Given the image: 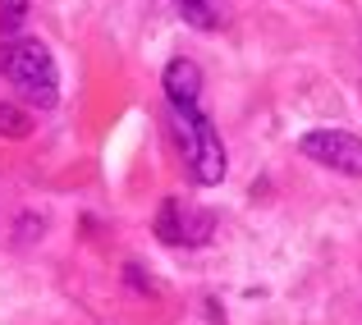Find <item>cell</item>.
<instances>
[{
  "label": "cell",
  "mask_w": 362,
  "mask_h": 325,
  "mask_svg": "<svg viewBox=\"0 0 362 325\" xmlns=\"http://www.w3.org/2000/svg\"><path fill=\"white\" fill-rule=\"evenodd\" d=\"M0 73L9 88H18V97L33 101L37 110H51L60 101V73L55 60L42 42H9L0 46Z\"/></svg>",
  "instance_id": "1"
},
{
  "label": "cell",
  "mask_w": 362,
  "mask_h": 325,
  "mask_svg": "<svg viewBox=\"0 0 362 325\" xmlns=\"http://www.w3.org/2000/svg\"><path fill=\"white\" fill-rule=\"evenodd\" d=\"M175 129H179V142H184V160H188L193 184L216 188L225 179V170H230V160H225V142L216 133L211 114L202 106H175Z\"/></svg>",
  "instance_id": "2"
},
{
  "label": "cell",
  "mask_w": 362,
  "mask_h": 325,
  "mask_svg": "<svg viewBox=\"0 0 362 325\" xmlns=\"http://www.w3.org/2000/svg\"><path fill=\"white\" fill-rule=\"evenodd\" d=\"M298 151L308 160H317V165L335 170V175L362 179V138H354V133H344V129H312V133H303Z\"/></svg>",
  "instance_id": "3"
},
{
  "label": "cell",
  "mask_w": 362,
  "mask_h": 325,
  "mask_svg": "<svg viewBox=\"0 0 362 325\" xmlns=\"http://www.w3.org/2000/svg\"><path fill=\"white\" fill-rule=\"evenodd\" d=\"M156 234L165 238L170 247H202L206 238L216 234V215L188 206L184 197H165V206H160V215H156Z\"/></svg>",
  "instance_id": "4"
},
{
  "label": "cell",
  "mask_w": 362,
  "mask_h": 325,
  "mask_svg": "<svg viewBox=\"0 0 362 325\" xmlns=\"http://www.w3.org/2000/svg\"><path fill=\"white\" fill-rule=\"evenodd\" d=\"M160 88H165L170 106H197L202 101V69H197L193 60H170L165 64V78H160Z\"/></svg>",
  "instance_id": "5"
},
{
  "label": "cell",
  "mask_w": 362,
  "mask_h": 325,
  "mask_svg": "<svg viewBox=\"0 0 362 325\" xmlns=\"http://www.w3.org/2000/svg\"><path fill=\"white\" fill-rule=\"evenodd\" d=\"M175 9L197 32H216V28L230 23V0H175Z\"/></svg>",
  "instance_id": "6"
},
{
  "label": "cell",
  "mask_w": 362,
  "mask_h": 325,
  "mask_svg": "<svg viewBox=\"0 0 362 325\" xmlns=\"http://www.w3.org/2000/svg\"><path fill=\"white\" fill-rule=\"evenodd\" d=\"M0 133H5V138H28V133H33V114L0 101Z\"/></svg>",
  "instance_id": "7"
},
{
  "label": "cell",
  "mask_w": 362,
  "mask_h": 325,
  "mask_svg": "<svg viewBox=\"0 0 362 325\" xmlns=\"http://www.w3.org/2000/svg\"><path fill=\"white\" fill-rule=\"evenodd\" d=\"M33 9V0H0V32H18Z\"/></svg>",
  "instance_id": "8"
}]
</instances>
